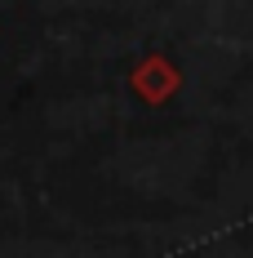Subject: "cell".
Listing matches in <instances>:
<instances>
[{
    "label": "cell",
    "instance_id": "obj_1",
    "mask_svg": "<svg viewBox=\"0 0 253 258\" xmlns=\"http://www.w3.org/2000/svg\"><path fill=\"white\" fill-rule=\"evenodd\" d=\"M129 89H133L147 107H164L178 89H182V72H178L174 58H164V53H147V58L129 72Z\"/></svg>",
    "mask_w": 253,
    "mask_h": 258
}]
</instances>
